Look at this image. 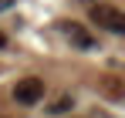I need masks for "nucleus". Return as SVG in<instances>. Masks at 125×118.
<instances>
[{
	"label": "nucleus",
	"mask_w": 125,
	"mask_h": 118,
	"mask_svg": "<svg viewBox=\"0 0 125 118\" xmlns=\"http://www.w3.org/2000/svg\"><path fill=\"white\" fill-rule=\"evenodd\" d=\"M91 20H95L102 30L125 34V14L115 7V3H95V7H91Z\"/></svg>",
	"instance_id": "nucleus-1"
},
{
	"label": "nucleus",
	"mask_w": 125,
	"mask_h": 118,
	"mask_svg": "<svg viewBox=\"0 0 125 118\" xmlns=\"http://www.w3.org/2000/svg\"><path fill=\"white\" fill-rule=\"evenodd\" d=\"M41 98H44V81L41 78L27 74V78H21L14 84V101L17 105H37Z\"/></svg>",
	"instance_id": "nucleus-2"
},
{
	"label": "nucleus",
	"mask_w": 125,
	"mask_h": 118,
	"mask_svg": "<svg viewBox=\"0 0 125 118\" xmlns=\"http://www.w3.org/2000/svg\"><path fill=\"white\" fill-rule=\"evenodd\" d=\"M3 44H7V37H3V34H0V47H3Z\"/></svg>",
	"instance_id": "nucleus-6"
},
{
	"label": "nucleus",
	"mask_w": 125,
	"mask_h": 118,
	"mask_svg": "<svg viewBox=\"0 0 125 118\" xmlns=\"http://www.w3.org/2000/svg\"><path fill=\"white\" fill-rule=\"evenodd\" d=\"M71 108H74V98H71V95H61L54 105H47L51 115H64V111H71Z\"/></svg>",
	"instance_id": "nucleus-5"
},
{
	"label": "nucleus",
	"mask_w": 125,
	"mask_h": 118,
	"mask_svg": "<svg viewBox=\"0 0 125 118\" xmlns=\"http://www.w3.org/2000/svg\"><path fill=\"white\" fill-rule=\"evenodd\" d=\"M64 30H68V37L74 40L78 47H95V40L88 37V30H84L81 24H64Z\"/></svg>",
	"instance_id": "nucleus-3"
},
{
	"label": "nucleus",
	"mask_w": 125,
	"mask_h": 118,
	"mask_svg": "<svg viewBox=\"0 0 125 118\" xmlns=\"http://www.w3.org/2000/svg\"><path fill=\"white\" fill-rule=\"evenodd\" d=\"M98 88H102V95H108V98H115V101L125 95V88H122V81H118V78H105Z\"/></svg>",
	"instance_id": "nucleus-4"
}]
</instances>
